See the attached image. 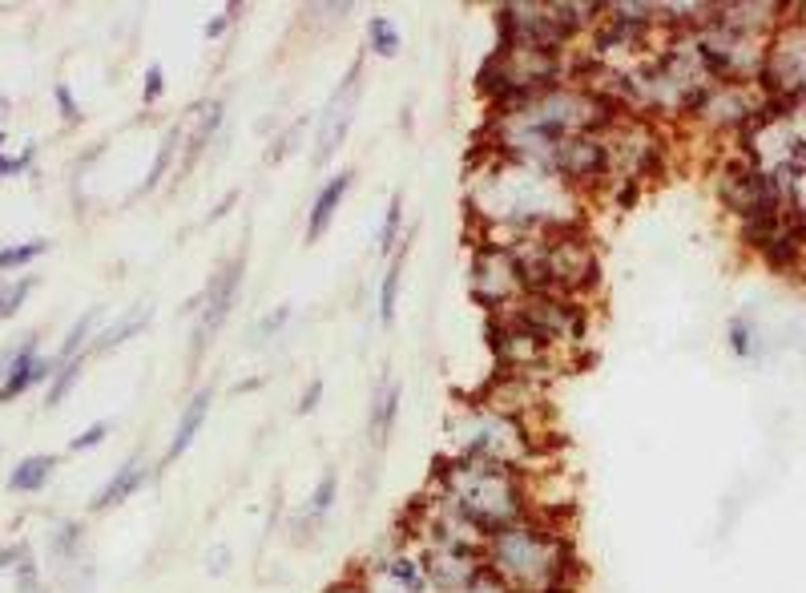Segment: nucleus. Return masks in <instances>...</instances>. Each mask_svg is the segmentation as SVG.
I'll use <instances>...</instances> for the list:
<instances>
[{"label":"nucleus","mask_w":806,"mask_h":593,"mask_svg":"<svg viewBox=\"0 0 806 593\" xmlns=\"http://www.w3.org/2000/svg\"><path fill=\"white\" fill-rule=\"evenodd\" d=\"M484 565L516 593H573L577 558L568 533L553 517H524L484 545Z\"/></svg>","instance_id":"obj_1"},{"label":"nucleus","mask_w":806,"mask_h":593,"mask_svg":"<svg viewBox=\"0 0 806 593\" xmlns=\"http://www.w3.org/2000/svg\"><path fill=\"white\" fill-rule=\"evenodd\" d=\"M432 492L448 501L456 513H464L480 533H500L516 526L524 517H533L528 504V477L521 468L489 465V460H464L452 457L436 468Z\"/></svg>","instance_id":"obj_2"},{"label":"nucleus","mask_w":806,"mask_h":593,"mask_svg":"<svg viewBox=\"0 0 806 593\" xmlns=\"http://www.w3.org/2000/svg\"><path fill=\"white\" fill-rule=\"evenodd\" d=\"M448 440H452V457L464 460H489V465L521 468L528 477V465L541 457V440L524 420L509 412L489 408L484 399L460 404L448 420Z\"/></svg>","instance_id":"obj_3"},{"label":"nucleus","mask_w":806,"mask_h":593,"mask_svg":"<svg viewBox=\"0 0 806 593\" xmlns=\"http://www.w3.org/2000/svg\"><path fill=\"white\" fill-rule=\"evenodd\" d=\"M601 146H605V166H609V183L605 186H617V183L641 186L661 166L666 142L658 137L653 122L621 114L601 129Z\"/></svg>","instance_id":"obj_4"},{"label":"nucleus","mask_w":806,"mask_h":593,"mask_svg":"<svg viewBox=\"0 0 806 593\" xmlns=\"http://www.w3.org/2000/svg\"><path fill=\"white\" fill-rule=\"evenodd\" d=\"M468 295L489 315L512 308L524 295V274L516 254L509 247H500V242L480 239L472 247V259H468Z\"/></svg>","instance_id":"obj_5"},{"label":"nucleus","mask_w":806,"mask_h":593,"mask_svg":"<svg viewBox=\"0 0 806 593\" xmlns=\"http://www.w3.org/2000/svg\"><path fill=\"white\" fill-rule=\"evenodd\" d=\"M242 274H247V247H242L234 259H230L227 267H218V274H210V283H206L202 299H193L190 308H202V315H198V327H193V343H190V364H198L206 355V347H210V340H214L218 331H222V323L230 320V308H234V299H239V287H242Z\"/></svg>","instance_id":"obj_6"},{"label":"nucleus","mask_w":806,"mask_h":593,"mask_svg":"<svg viewBox=\"0 0 806 593\" xmlns=\"http://www.w3.org/2000/svg\"><path fill=\"white\" fill-rule=\"evenodd\" d=\"M364 65L355 61L352 69H347V77L339 81V90L331 93L327 110H323V117H318V142H315V166H327L331 154L343 146V137H347V129H352L355 122V110H359V93H364Z\"/></svg>","instance_id":"obj_7"},{"label":"nucleus","mask_w":806,"mask_h":593,"mask_svg":"<svg viewBox=\"0 0 806 593\" xmlns=\"http://www.w3.org/2000/svg\"><path fill=\"white\" fill-rule=\"evenodd\" d=\"M36 343H41L36 331H29V335L17 343V360H12V367H9V379L0 384V399H4V404L57 376V367H61L57 355H36Z\"/></svg>","instance_id":"obj_8"},{"label":"nucleus","mask_w":806,"mask_h":593,"mask_svg":"<svg viewBox=\"0 0 806 593\" xmlns=\"http://www.w3.org/2000/svg\"><path fill=\"white\" fill-rule=\"evenodd\" d=\"M428 570V585L436 593H460L480 570H484V553H460V549H416Z\"/></svg>","instance_id":"obj_9"},{"label":"nucleus","mask_w":806,"mask_h":593,"mask_svg":"<svg viewBox=\"0 0 806 593\" xmlns=\"http://www.w3.org/2000/svg\"><path fill=\"white\" fill-rule=\"evenodd\" d=\"M355 186V170H339L331 174L327 183L318 186L315 202H311L307 210V242H318L323 235L331 230V222H335V215H339L343 198H347V190Z\"/></svg>","instance_id":"obj_10"},{"label":"nucleus","mask_w":806,"mask_h":593,"mask_svg":"<svg viewBox=\"0 0 806 593\" xmlns=\"http://www.w3.org/2000/svg\"><path fill=\"white\" fill-rule=\"evenodd\" d=\"M154 477V468H149V460L142 457V452H134V457L125 460L122 468H114V477L105 480L102 485V492L93 497V513H105V509H114V504H122V501H129L146 480Z\"/></svg>","instance_id":"obj_11"},{"label":"nucleus","mask_w":806,"mask_h":593,"mask_svg":"<svg viewBox=\"0 0 806 593\" xmlns=\"http://www.w3.org/2000/svg\"><path fill=\"white\" fill-rule=\"evenodd\" d=\"M210 404H214V388H210V384L193 392L190 404H186L182 416H178V428H174L170 448H166V457H161V465H174V460H178V457H186V452H190L193 436L202 433L206 416H210Z\"/></svg>","instance_id":"obj_12"},{"label":"nucleus","mask_w":806,"mask_h":593,"mask_svg":"<svg viewBox=\"0 0 806 593\" xmlns=\"http://www.w3.org/2000/svg\"><path fill=\"white\" fill-rule=\"evenodd\" d=\"M399 399H404V388L396 379H384L379 388L371 392V412H367V436H371L375 448L387 445V436L399 420Z\"/></svg>","instance_id":"obj_13"},{"label":"nucleus","mask_w":806,"mask_h":593,"mask_svg":"<svg viewBox=\"0 0 806 593\" xmlns=\"http://www.w3.org/2000/svg\"><path fill=\"white\" fill-rule=\"evenodd\" d=\"M53 468H57V457H49V452H33V457L17 460V468L9 472V489L21 492V497H33L53 480Z\"/></svg>","instance_id":"obj_14"},{"label":"nucleus","mask_w":806,"mask_h":593,"mask_svg":"<svg viewBox=\"0 0 806 593\" xmlns=\"http://www.w3.org/2000/svg\"><path fill=\"white\" fill-rule=\"evenodd\" d=\"M149 320H154V311H149V308L125 311V315L114 323V327H105L102 335H97V340L90 343V355H105V352H114V347H122L125 340H134L137 331H146Z\"/></svg>","instance_id":"obj_15"},{"label":"nucleus","mask_w":806,"mask_h":593,"mask_svg":"<svg viewBox=\"0 0 806 593\" xmlns=\"http://www.w3.org/2000/svg\"><path fill=\"white\" fill-rule=\"evenodd\" d=\"M218 126H222V102H210V110H206L202 117H198V126H193V134L186 137V158L182 166H178V174H186L193 166V162L202 158V149L214 142Z\"/></svg>","instance_id":"obj_16"},{"label":"nucleus","mask_w":806,"mask_h":593,"mask_svg":"<svg viewBox=\"0 0 806 593\" xmlns=\"http://www.w3.org/2000/svg\"><path fill=\"white\" fill-rule=\"evenodd\" d=\"M404 259H408V247L391 254V267L384 271V283H379V323H384V327H391V323H396L399 287H404Z\"/></svg>","instance_id":"obj_17"},{"label":"nucleus","mask_w":806,"mask_h":593,"mask_svg":"<svg viewBox=\"0 0 806 593\" xmlns=\"http://www.w3.org/2000/svg\"><path fill=\"white\" fill-rule=\"evenodd\" d=\"M105 311L102 308H90L85 315H81L73 327L65 331V340H61V352H57V364H69V360H77L81 352H90L93 343V331H97V323H102Z\"/></svg>","instance_id":"obj_18"},{"label":"nucleus","mask_w":806,"mask_h":593,"mask_svg":"<svg viewBox=\"0 0 806 593\" xmlns=\"http://www.w3.org/2000/svg\"><path fill=\"white\" fill-rule=\"evenodd\" d=\"M335 501H339V472H335V468H327V472L318 477L315 489H311L303 517H307V521H315V526H323V521H327V513L335 509Z\"/></svg>","instance_id":"obj_19"},{"label":"nucleus","mask_w":806,"mask_h":593,"mask_svg":"<svg viewBox=\"0 0 806 593\" xmlns=\"http://www.w3.org/2000/svg\"><path fill=\"white\" fill-rule=\"evenodd\" d=\"M367 49L384 61H391L399 49H404V37H399L391 17H371V21H367Z\"/></svg>","instance_id":"obj_20"},{"label":"nucleus","mask_w":806,"mask_h":593,"mask_svg":"<svg viewBox=\"0 0 806 593\" xmlns=\"http://www.w3.org/2000/svg\"><path fill=\"white\" fill-rule=\"evenodd\" d=\"M53 242L49 239H29V242H12V247H0V271L12 274V271H24V267H33L41 254H49Z\"/></svg>","instance_id":"obj_21"},{"label":"nucleus","mask_w":806,"mask_h":593,"mask_svg":"<svg viewBox=\"0 0 806 593\" xmlns=\"http://www.w3.org/2000/svg\"><path fill=\"white\" fill-rule=\"evenodd\" d=\"M36 287V274H0V320H12L24 308L29 291Z\"/></svg>","instance_id":"obj_22"},{"label":"nucleus","mask_w":806,"mask_h":593,"mask_svg":"<svg viewBox=\"0 0 806 593\" xmlns=\"http://www.w3.org/2000/svg\"><path fill=\"white\" fill-rule=\"evenodd\" d=\"M399 235H404V195H391V202H387V215L384 222H379V235H375V242H379V251L384 254H396L399 251Z\"/></svg>","instance_id":"obj_23"},{"label":"nucleus","mask_w":806,"mask_h":593,"mask_svg":"<svg viewBox=\"0 0 806 593\" xmlns=\"http://www.w3.org/2000/svg\"><path fill=\"white\" fill-rule=\"evenodd\" d=\"M81 367H85V355H77V360H69V364L57 367V376L49 379V396H45V408H57V404H65V396L73 388H77L81 379Z\"/></svg>","instance_id":"obj_24"},{"label":"nucleus","mask_w":806,"mask_h":593,"mask_svg":"<svg viewBox=\"0 0 806 593\" xmlns=\"http://www.w3.org/2000/svg\"><path fill=\"white\" fill-rule=\"evenodd\" d=\"M174 146H182V129H178V126H170V129H166V142H161V149H158V162H154V170H149V178H146V190H154V186L161 183V174L170 170Z\"/></svg>","instance_id":"obj_25"},{"label":"nucleus","mask_w":806,"mask_h":593,"mask_svg":"<svg viewBox=\"0 0 806 593\" xmlns=\"http://www.w3.org/2000/svg\"><path fill=\"white\" fill-rule=\"evenodd\" d=\"M730 347H734V355H742V360H750V355L758 352V347H754V327H750L746 315L730 320Z\"/></svg>","instance_id":"obj_26"},{"label":"nucleus","mask_w":806,"mask_h":593,"mask_svg":"<svg viewBox=\"0 0 806 593\" xmlns=\"http://www.w3.org/2000/svg\"><path fill=\"white\" fill-rule=\"evenodd\" d=\"M114 433V424L109 420H97V424H90L81 436H73L69 440V452H90V448H97V445H105V436Z\"/></svg>","instance_id":"obj_27"},{"label":"nucleus","mask_w":806,"mask_h":593,"mask_svg":"<svg viewBox=\"0 0 806 593\" xmlns=\"http://www.w3.org/2000/svg\"><path fill=\"white\" fill-rule=\"evenodd\" d=\"M161 93H166V69L154 61L146 65V81H142V105H158Z\"/></svg>","instance_id":"obj_28"},{"label":"nucleus","mask_w":806,"mask_h":593,"mask_svg":"<svg viewBox=\"0 0 806 593\" xmlns=\"http://www.w3.org/2000/svg\"><path fill=\"white\" fill-rule=\"evenodd\" d=\"M460 593H516V590H512L509 582H500L496 573H492L489 565H484V570H480L477 578H472V582H468Z\"/></svg>","instance_id":"obj_29"},{"label":"nucleus","mask_w":806,"mask_h":593,"mask_svg":"<svg viewBox=\"0 0 806 593\" xmlns=\"http://www.w3.org/2000/svg\"><path fill=\"white\" fill-rule=\"evenodd\" d=\"M36 158V146H24L17 158H9V154H0V178H21L29 166H33Z\"/></svg>","instance_id":"obj_30"},{"label":"nucleus","mask_w":806,"mask_h":593,"mask_svg":"<svg viewBox=\"0 0 806 593\" xmlns=\"http://www.w3.org/2000/svg\"><path fill=\"white\" fill-rule=\"evenodd\" d=\"M53 102H57L61 117H65V126H77V122H81V105L73 102V90H69L65 81H57V85H53Z\"/></svg>","instance_id":"obj_31"},{"label":"nucleus","mask_w":806,"mask_h":593,"mask_svg":"<svg viewBox=\"0 0 806 593\" xmlns=\"http://www.w3.org/2000/svg\"><path fill=\"white\" fill-rule=\"evenodd\" d=\"M286 320H291V308H279V311H271V315H262L259 340H271V335H279V331L286 327Z\"/></svg>","instance_id":"obj_32"},{"label":"nucleus","mask_w":806,"mask_h":593,"mask_svg":"<svg viewBox=\"0 0 806 593\" xmlns=\"http://www.w3.org/2000/svg\"><path fill=\"white\" fill-rule=\"evenodd\" d=\"M230 558H234V553H230L227 545L210 549V553H206V570H210V578H222V573L230 570Z\"/></svg>","instance_id":"obj_33"},{"label":"nucleus","mask_w":806,"mask_h":593,"mask_svg":"<svg viewBox=\"0 0 806 593\" xmlns=\"http://www.w3.org/2000/svg\"><path fill=\"white\" fill-rule=\"evenodd\" d=\"M318 399H323V379H311L307 388H303V396H299V412H303V416H307V412H315Z\"/></svg>","instance_id":"obj_34"},{"label":"nucleus","mask_w":806,"mask_h":593,"mask_svg":"<svg viewBox=\"0 0 806 593\" xmlns=\"http://www.w3.org/2000/svg\"><path fill=\"white\" fill-rule=\"evenodd\" d=\"M234 12H239V4H230V9L222 12V17H214V21L206 24V37H210V41H218V37L227 33L230 24H234Z\"/></svg>","instance_id":"obj_35"},{"label":"nucleus","mask_w":806,"mask_h":593,"mask_svg":"<svg viewBox=\"0 0 806 593\" xmlns=\"http://www.w3.org/2000/svg\"><path fill=\"white\" fill-rule=\"evenodd\" d=\"M230 202H234V195H227V198H222V202H218V210H210V218H222V215H227V210H230Z\"/></svg>","instance_id":"obj_36"}]
</instances>
